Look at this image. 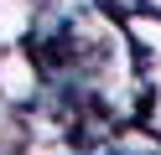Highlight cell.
Returning a JSON list of instances; mask_svg holds the SVG:
<instances>
[{"mask_svg":"<svg viewBox=\"0 0 161 155\" xmlns=\"http://www.w3.org/2000/svg\"><path fill=\"white\" fill-rule=\"evenodd\" d=\"M125 31L135 41V57H140V78H146V103H140V124L156 134L161 145V16L151 10H130Z\"/></svg>","mask_w":161,"mask_h":155,"instance_id":"6da1fadb","label":"cell"},{"mask_svg":"<svg viewBox=\"0 0 161 155\" xmlns=\"http://www.w3.org/2000/svg\"><path fill=\"white\" fill-rule=\"evenodd\" d=\"M42 88H47L42 62H36V52L26 47V41H16V47L0 52V98H5L11 114L36 109V103H42Z\"/></svg>","mask_w":161,"mask_h":155,"instance_id":"7a4b0ae2","label":"cell"},{"mask_svg":"<svg viewBox=\"0 0 161 155\" xmlns=\"http://www.w3.org/2000/svg\"><path fill=\"white\" fill-rule=\"evenodd\" d=\"M104 10H114V16H130V10H140V0H99Z\"/></svg>","mask_w":161,"mask_h":155,"instance_id":"3957f363","label":"cell"},{"mask_svg":"<svg viewBox=\"0 0 161 155\" xmlns=\"http://www.w3.org/2000/svg\"><path fill=\"white\" fill-rule=\"evenodd\" d=\"M140 10H151V16H161V0H140Z\"/></svg>","mask_w":161,"mask_h":155,"instance_id":"277c9868","label":"cell"},{"mask_svg":"<svg viewBox=\"0 0 161 155\" xmlns=\"http://www.w3.org/2000/svg\"><path fill=\"white\" fill-rule=\"evenodd\" d=\"M5 119H11V109H5V98H0V124H5Z\"/></svg>","mask_w":161,"mask_h":155,"instance_id":"5b68a950","label":"cell"}]
</instances>
